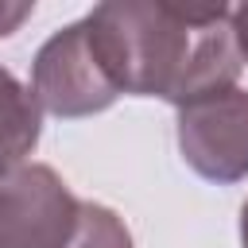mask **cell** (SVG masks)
<instances>
[{
	"instance_id": "5",
	"label": "cell",
	"mask_w": 248,
	"mask_h": 248,
	"mask_svg": "<svg viewBox=\"0 0 248 248\" xmlns=\"http://www.w3.org/2000/svg\"><path fill=\"white\" fill-rule=\"evenodd\" d=\"M43 132V108L35 105L31 89L0 66V178L27 163Z\"/></svg>"
},
{
	"instance_id": "6",
	"label": "cell",
	"mask_w": 248,
	"mask_h": 248,
	"mask_svg": "<svg viewBox=\"0 0 248 248\" xmlns=\"http://www.w3.org/2000/svg\"><path fill=\"white\" fill-rule=\"evenodd\" d=\"M66 248H136V244L116 209H108L101 202H81Z\"/></svg>"
},
{
	"instance_id": "4",
	"label": "cell",
	"mask_w": 248,
	"mask_h": 248,
	"mask_svg": "<svg viewBox=\"0 0 248 248\" xmlns=\"http://www.w3.org/2000/svg\"><path fill=\"white\" fill-rule=\"evenodd\" d=\"M78 198L46 163H23L0 178V248H66Z\"/></svg>"
},
{
	"instance_id": "8",
	"label": "cell",
	"mask_w": 248,
	"mask_h": 248,
	"mask_svg": "<svg viewBox=\"0 0 248 248\" xmlns=\"http://www.w3.org/2000/svg\"><path fill=\"white\" fill-rule=\"evenodd\" d=\"M31 12H35V4H4V0H0V39L12 35Z\"/></svg>"
},
{
	"instance_id": "9",
	"label": "cell",
	"mask_w": 248,
	"mask_h": 248,
	"mask_svg": "<svg viewBox=\"0 0 248 248\" xmlns=\"http://www.w3.org/2000/svg\"><path fill=\"white\" fill-rule=\"evenodd\" d=\"M240 244L248 248V202L240 205Z\"/></svg>"
},
{
	"instance_id": "1",
	"label": "cell",
	"mask_w": 248,
	"mask_h": 248,
	"mask_svg": "<svg viewBox=\"0 0 248 248\" xmlns=\"http://www.w3.org/2000/svg\"><path fill=\"white\" fill-rule=\"evenodd\" d=\"M85 23L120 93L163 97L174 108L236 85L244 66L225 4L182 8L151 0H108L97 4Z\"/></svg>"
},
{
	"instance_id": "7",
	"label": "cell",
	"mask_w": 248,
	"mask_h": 248,
	"mask_svg": "<svg viewBox=\"0 0 248 248\" xmlns=\"http://www.w3.org/2000/svg\"><path fill=\"white\" fill-rule=\"evenodd\" d=\"M229 27H232V39H236L240 62H248V4H240V8H229Z\"/></svg>"
},
{
	"instance_id": "2",
	"label": "cell",
	"mask_w": 248,
	"mask_h": 248,
	"mask_svg": "<svg viewBox=\"0 0 248 248\" xmlns=\"http://www.w3.org/2000/svg\"><path fill=\"white\" fill-rule=\"evenodd\" d=\"M31 97L43 112L50 116H93L101 108H108L120 89L93 43V31L85 23V16L78 23H66L62 31H54L35 62H31Z\"/></svg>"
},
{
	"instance_id": "3",
	"label": "cell",
	"mask_w": 248,
	"mask_h": 248,
	"mask_svg": "<svg viewBox=\"0 0 248 248\" xmlns=\"http://www.w3.org/2000/svg\"><path fill=\"white\" fill-rule=\"evenodd\" d=\"M178 151L209 182L248 178V89L229 85L178 105Z\"/></svg>"
}]
</instances>
